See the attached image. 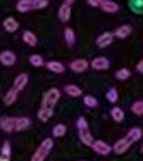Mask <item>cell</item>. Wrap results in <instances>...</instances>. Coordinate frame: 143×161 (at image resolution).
I'll list each match as a JSON object with an SVG mask.
<instances>
[{
    "mask_svg": "<svg viewBox=\"0 0 143 161\" xmlns=\"http://www.w3.org/2000/svg\"><path fill=\"white\" fill-rule=\"evenodd\" d=\"M59 99H60V90L59 88H50V90H47L45 95H43L42 106L43 108H54V106L59 102Z\"/></svg>",
    "mask_w": 143,
    "mask_h": 161,
    "instance_id": "obj_4",
    "label": "cell"
},
{
    "mask_svg": "<svg viewBox=\"0 0 143 161\" xmlns=\"http://www.w3.org/2000/svg\"><path fill=\"white\" fill-rule=\"evenodd\" d=\"M47 69L52 71V73H64V69H66V66H64L62 63H59V61H49V63H45Z\"/></svg>",
    "mask_w": 143,
    "mask_h": 161,
    "instance_id": "obj_17",
    "label": "cell"
},
{
    "mask_svg": "<svg viewBox=\"0 0 143 161\" xmlns=\"http://www.w3.org/2000/svg\"><path fill=\"white\" fill-rule=\"evenodd\" d=\"M29 118L26 116H21V118H16V132H21V130H26L29 126Z\"/></svg>",
    "mask_w": 143,
    "mask_h": 161,
    "instance_id": "obj_25",
    "label": "cell"
},
{
    "mask_svg": "<svg viewBox=\"0 0 143 161\" xmlns=\"http://www.w3.org/2000/svg\"><path fill=\"white\" fill-rule=\"evenodd\" d=\"M110 116L115 119V121H122V119H124V111H122L121 108H117V106H115V108L110 109Z\"/></svg>",
    "mask_w": 143,
    "mask_h": 161,
    "instance_id": "obj_26",
    "label": "cell"
},
{
    "mask_svg": "<svg viewBox=\"0 0 143 161\" xmlns=\"http://www.w3.org/2000/svg\"><path fill=\"white\" fill-rule=\"evenodd\" d=\"M64 40H66V43L69 47H73L74 43H76V35H74V30H71V28L64 30Z\"/></svg>",
    "mask_w": 143,
    "mask_h": 161,
    "instance_id": "obj_24",
    "label": "cell"
},
{
    "mask_svg": "<svg viewBox=\"0 0 143 161\" xmlns=\"http://www.w3.org/2000/svg\"><path fill=\"white\" fill-rule=\"evenodd\" d=\"M64 92H66L67 95H71V97H81V95H83L81 88L76 87V85H66V87H64Z\"/></svg>",
    "mask_w": 143,
    "mask_h": 161,
    "instance_id": "obj_23",
    "label": "cell"
},
{
    "mask_svg": "<svg viewBox=\"0 0 143 161\" xmlns=\"http://www.w3.org/2000/svg\"><path fill=\"white\" fill-rule=\"evenodd\" d=\"M0 161H9L7 156H0Z\"/></svg>",
    "mask_w": 143,
    "mask_h": 161,
    "instance_id": "obj_36",
    "label": "cell"
},
{
    "mask_svg": "<svg viewBox=\"0 0 143 161\" xmlns=\"http://www.w3.org/2000/svg\"><path fill=\"white\" fill-rule=\"evenodd\" d=\"M141 135H143L141 128H140V126H135V128H131V130L128 132V135L124 137V140L129 144V146H133L135 142H138V140L141 139Z\"/></svg>",
    "mask_w": 143,
    "mask_h": 161,
    "instance_id": "obj_8",
    "label": "cell"
},
{
    "mask_svg": "<svg viewBox=\"0 0 143 161\" xmlns=\"http://www.w3.org/2000/svg\"><path fill=\"white\" fill-rule=\"evenodd\" d=\"M54 147V140L52 139H45L42 144H40V147L33 153V158L31 161H45L47 156H49V153L52 151Z\"/></svg>",
    "mask_w": 143,
    "mask_h": 161,
    "instance_id": "obj_3",
    "label": "cell"
},
{
    "mask_svg": "<svg viewBox=\"0 0 143 161\" xmlns=\"http://www.w3.org/2000/svg\"><path fill=\"white\" fill-rule=\"evenodd\" d=\"M100 2L102 0H86V4L90 5V7H100Z\"/></svg>",
    "mask_w": 143,
    "mask_h": 161,
    "instance_id": "obj_34",
    "label": "cell"
},
{
    "mask_svg": "<svg viewBox=\"0 0 143 161\" xmlns=\"http://www.w3.org/2000/svg\"><path fill=\"white\" fill-rule=\"evenodd\" d=\"M16 99H18V90H16V88H11V90H7L5 95H4V104L11 106V104L16 102Z\"/></svg>",
    "mask_w": 143,
    "mask_h": 161,
    "instance_id": "obj_21",
    "label": "cell"
},
{
    "mask_svg": "<svg viewBox=\"0 0 143 161\" xmlns=\"http://www.w3.org/2000/svg\"><path fill=\"white\" fill-rule=\"evenodd\" d=\"M29 63H31L35 68L45 66V61H43V57H42V56H38V54H33V56H29Z\"/></svg>",
    "mask_w": 143,
    "mask_h": 161,
    "instance_id": "obj_27",
    "label": "cell"
},
{
    "mask_svg": "<svg viewBox=\"0 0 143 161\" xmlns=\"http://www.w3.org/2000/svg\"><path fill=\"white\" fill-rule=\"evenodd\" d=\"M2 156H11V144L9 142H4V146H2Z\"/></svg>",
    "mask_w": 143,
    "mask_h": 161,
    "instance_id": "obj_33",
    "label": "cell"
},
{
    "mask_svg": "<svg viewBox=\"0 0 143 161\" xmlns=\"http://www.w3.org/2000/svg\"><path fill=\"white\" fill-rule=\"evenodd\" d=\"M98 9H102L104 12H109V14H114V12L119 11V4L114 0H102Z\"/></svg>",
    "mask_w": 143,
    "mask_h": 161,
    "instance_id": "obj_9",
    "label": "cell"
},
{
    "mask_svg": "<svg viewBox=\"0 0 143 161\" xmlns=\"http://www.w3.org/2000/svg\"><path fill=\"white\" fill-rule=\"evenodd\" d=\"M52 114H54V108H40L38 109V119L40 121H49L50 118H52Z\"/></svg>",
    "mask_w": 143,
    "mask_h": 161,
    "instance_id": "obj_19",
    "label": "cell"
},
{
    "mask_svg": "<svg viewBox=\"0 0 143 161\" xmlns=\"http://www.w3.org/2000/svg\"><path fill=\"white\" fill-rule=\"evenodd\" d=\"M128 5L133 12L143 14V0H128Z\"/></svg>",
    "mask_w": 143,
    "mask_h": 161,
    "instance_id": "obj_22",
    "label": "cell"
},
{
    "mask_svg": "<svg viewBox=\"0 0 143 161\" xmlns=\"http://www.w3.org/2000/svg\"><path fill=\"white\" fill-rule=\"evenodd\" d=\"M131 33H133L131 26H129V25H122V26H119V28L115 30L114 36H115V38H128Z\"/></svg>",
    "mask_w": 143,
    "mask_h": 161,
    "instance_id": "obj_16",
    "label": "cell"
},
{
    "mask_svg": "<svg viewBox=\"0 0 143 161\" xmlns=\"http://www.w3.org/2000/svg\"><path fill=\"white\" fill-rule=\"evenodd\" d=\"M0 128L4 130L5 133L16 132V118H11V116H4V118H0Z\"/></svg>",
    "mask_w": 143,
    "mask_h": 161,
    "instance_id": "obj_6",
    "label": "cell"
},
{
    "mask_svg": "<svg viewBox=\"0 0 143 161\" xmlns=\"http://www.w3.org/2000/svg\"><path fill=\"white\" fill-rule=\"evenodd\" d=\"M128 149H129V144L126 142L124 139H119L117 142H115L114 146H112V151H114L115 154H124Z\"/></svg>",
    "mask_w": 143,
    "mask_h": 161,
    "instance_id": "obj_18",
    "label": "cell"
},
{
    "mask_svg": "<svg viewBox=\"0 0 143 161\" xmlns=\"http://www.w3.org/2000/svg\"><path fill=\"white\" fill-rule=\"evenodd\" d=\"M88 66H90V64H88L86 59H74L73 63L69 64V68L74 71V73H83V71L88 69Z\"/></svg>",
    "mask_w": 143,
    "mask_h": 161,
    "instance_id": "obj_11",
    "label": "cell"
},
{
    "mask_svg": "<svg viewBox=\"0 0 143 161\" xmlns=\"http://www.w3.org/2000/svg\"><path fill=\"white\" fill-rule=\"evenodd\" d=\"M57 14H59V19L62 23H67L71 19V5L69 4H62L59 7V12H57Z\"/></svg>",
    "mask_w": 143,
    "mask_h": 161,
    "instance_id": "obj_14",
    "label": "cell"
},
{
    "mask_svg": "<svg viewBox=\"0 0 143 161\" xmlns=\"http://www.w3.org/2000/svg\"><path fill=\"white\" fill-rule=\"evenodd\" d=\"M117 99H119L117 90H115V88H110V90L107 92V101L112 102V104H115V102H117Z\"/></svg>",
    "mask_w": 143,
    "mask_h": 161,
    "instance_id": "obj_32",
    "label": "cell"
},
{
    "mask_svg": "<svg viewBox=\"0 0 143 161\" xmlns=\"http://www.w3.org/2000/svg\"><path fill=\"white\" fill-rule=\"evenodd\" d=\"M136 69H138V71H140V73H143V59H141V61H140V63H138V64H136Z\"/></svg>",
    "mask_w": 143,
    "mask_h": 161,
    "instance_id": "obj_35",
    "label": "cell"
},
{
    "mask_svg": "<svg viewBox=\"0 0 143 161\" xmlns=\"http://www.w3.org/2000/svg\"><path fill=\"white\" fill-rule=\"evenodd\" d=\"M49 5V0H19L16 4V9L19 12H29V11H40Z\"/></svg>",
    "mask_w": 143,
    "mask_h": 161,
    "instance_id": "obj_1",
    "label": "cell"
},
{
    "mask_svg": "<svg viewBox=\"0 0 143 161\" xmlns=\"http://www.w3.org/2000/svg\"><path fill=\"white\" fill-rule=\"evenodd\" d=\"M4 30H5V31H9V33L18 31V30H19L18 19H14V18H5V19H4Z\"/></svg>",
    "mask_w": 143,
    "mask_h": 161,
    "instance_id": "obj_15",
    "label": "cell"
},
{
    "mask_svg": "<svg viewBox=\"0 0 143 161\" xmlns=\"http://www.w3.org/2000/svg\"><path fill=\"white\" fill-rule=\"evenodd\" d=\"M52 133H54V137H62L64 133H66V125H64V123L55 125V126H54V130H52Z\"/></svg>",
    "mask_w": 143,
    "mask_h": 161,
    "instance_id": "obj_31",
    "label": "cell"
},
{
    "mask_svg": "<svg viewBox=\"0 0 143 161\" xmlns=\"http://www.w3.org/2000/svg\"><path fill=\"white\" fill-rule=\"evenodd\" d=\"M131 113H135L136 116H143V101H136L131 106Z\"/></svg>",
    "mask_w": 143,
    "mask_h": 161,
    "instance_id": "obj_29",
    "label": "cell"
},
{
    "mask_svg": "<svg viewBox=\"0 0 143 161\" xmlns=\"http://www.w3.org/2000/svg\"><path fill=\"white\" fill-rule=\"evenodd\" d=\"M90 147L97 154H102V156H107L109 153H112V147L109 146L107 142H104V140H93V144H91Z\"/></svg>",
    "mask_w": 143,
    "mask_h": 161,
    "instance_id": "obj_5",
    "label": "cell"
},
{
    "mask_svg": "<svg viewBox=\"0 0 143 161\" xmlns=\"http://www.w3.org/2000/svg\"><path fill=\"white\" fill-rule=\"evenodd\" d=\"M112 40H114V33L105 31V33H102V35L97 38V47H100V49H104V47H109V45L112 43Z\"/></svg>",
    "mask_w": 143,
    "mask_h": 161,
    "instance_id": "obj_12",
    "label": "cell"
},
{
    "mask_svg": "<svg viewBox=\"0 0 143 161\" xmlns=\"http://www.w3.org/2000/svg\"><path fill=\"white\" fill-rule=\"evenodd\" d=\"M76 128H78V133H79V140L86 146H91L93 144V137L90 133V126H88V121L84 118H78L76 121Z\"/></svg>",
    "mask_w": 143,
    "mask_h": 161,
    "instance_id": "obj_2",
    "label": "cell"
},
{
    "mask_svg": "<svg viewBox=\"0 0 143 161\" xmlns=\"http://www.w3.org/2000/svg\"><path fill=\"white\" fill-rule=\"evenodd\" d=\"M73 2H74V0H64V4H69V5L73 4Z\"/></svg>",
    "mask_w": 143,
    "mask_h": 161,
    "instance_id": "obj_37",
    "label": "cell"
},
{
    "mask_svg": "<svg viewBox=\"0 0 143 161\" xmlns=\"http://www.w3.org/2000/svg\"><path fill=\"white\" fill-rule=\"evenodd\" d=\"M141 153H143V146H141Z\"/></svg>",
    "mask_w": 143,
    "mask_h": 161,
    "instance_id": "obj_38",
    "label": "cell"
},
{
    "mask_svg": "<svg viewBox=\"0 0 143 161\" xmlns=\"http://www.w3.org/2000/svg\"><path fill=\"white\" fill-rule=\"evenodd\" d=\"M0 63L4 66H14L16 64V54L12 50H4L0 52Z\"/></svg>",
    "mask_w": 143,
    "mask_h": 161,
    "instance_id": "obj_10",
    "label": "cell"
},
{
    "mask_svg": "<svg viewBox=\"0 0 143 161\" xmlns=\"http://www.w3.org/2000/svg\"><path fill=\"white\" fill-rule=\"evenodd\" d=\"M23 42L29 47H35L36 43H38V38H36V35L33 31H24L23 33Z\"/></svg>",
    "mask_w": 143,
    "mask_h": 161,
    "instance_id": "obj_20",
    "label": "cell"
},
{
    "mask_svg": "<svg viewBox=\"0 0 143 161\" xmlns=\"http://www.w3.org/2000/svg\"><path fill=\"white\" fill-rule=\"evenodd\" d=\"M83 102H84V106H88V108H97L98 106V101L93 97V95H84Z\"/></svg>",
    "mask_w": 143,
    "mask_h": 161,
    "instance_id": "obj_30",
    "label": "cell"
},
{
    "mask_svg": "<svg viewBox=\"0 0 143 161\" xmlns=\"http://www.w3.org/2000/svg\"><path fill=\"white\" fill-rule=\"evenodd\" d=\"M131 76V71L128 69V68H121V69L119 71H115V78H117V80H128V78Z\"/></svg>",
    "mask_w": 143,
    "mask_h": 161,
    "instance_id": "obj_28",
    "label": "cell"
},
{
    "mask_svg": "<svg viewBox=\"0 0 143 161\" xmlns=\"http://www.w3.org/2000/svg\"><path fill=\"white\" fill-rule=\"evenodd\" d=\"M90 66L93 68V69H97V71H105V69L110 68V61H109L107 57H95V59L90 63Z\"/></svg>",
    "mask_w": 143,
    "mask_h": 161,
    "instance_id": "obj_7",
    "label": "cell"
},
{
    "mask_svg": "<svg viewBox=\"0 0 143 161\" xmlns=\"http://www.w3.org/2000/svg\"><path fill=\"white\" fill-rule=\"evenodd\" d=\"M28 80H29V76H28V73H21V75H18L16 76V80H14V85H12V88H16L18 92H21L23 88L28 85Z\"/></svg>",
    "mask_w": 143,
    "mask_h": 161,
    "instance_id": "obj_13",
    "label": "cell"
}]
</instances>
